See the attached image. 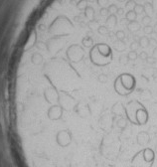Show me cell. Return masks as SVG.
Listing matches in <instances>:
<instances>
[{"instance_id": "obj_4", "label": "cell", "mask_w": 157, "mask_h": 167, "mask_svg": "<svg viewBox=\"0 0 157 167\" xmlns=\"http://www.w3.org/2000/svg\"><path fill=\"white\" fill-rule=\"evenodd\" d=\"M112 50H115V52H118V53H122L126 50L127 46H126V42L125 41H121V40H113L112 41Z\"/></svg>"}, {"instance_id": "obj_21", "label": "cell", "mask_w": 157, "mask_h": 167, "mask_svg": "<svg viewBox=\"0 0 157 167\" xmlns=\"http://www.w3.org/2000/svg\"><path fill=\"white\" fill-rule=\"evenodd\" d=\"M151 56H152V57L154 58V59H156V60H157V47L153 49V52H152V55H151Z\"/></svg>"}, {"instance_id": "obj_3", "label": "cell", "mask_w": 157, "mask_h": 167, "mask_svg": "<svg viewBox=\"0 0 157 167\" xmlns=\"http://www.w3.org/2000/svg\"><path fill=\"white\" fill-rule=\"evenodd\" d=\"M106 19L104 20V25H106L109 29H113L118 26V18L115 13H109L107 16H106Z\"/></svg>"}, {"instance_id": "obj_13", "label": "cell", "mask_w": 157, "mask_h": 167, "mask_svg": "<svg viewBox=\"0 0 157 167\" xmlns=\"http://www.w3.org/2000/svg\"><path fill=\"white\" fill-rule=\"evenodd\" d=\"M126 55H127V58L129 61H135L138 58V54L136 51H129Z\"/></svg>"}, {"instance_id": "obj_25", "label": "cell", "mask_w": 157, "mask_h": 167, "mask_svg": "<svg viewBox=\"0 0 157 167\" xmlns=\"http://www.w3.org/2000/svg\"><path fill=\"white\" fill-rule=\"evenodd\" d=\"M155 16H156V18H157V12H156V15H155Z\"/></svg>"}, {"instance_id": "obj_18", "label": "cell", "mask_w": 157, "mask_h": 167, "mask_svg": "<svg viewBox=\"0 0 157 167\" xmlns=\"http://www.w3.org/2000/svg\"><path fill=\"white\" fill-rule=\"evenodd\" d=\"M148 57H149V55L145 51H142V52H140V54H138V58H139L140 60H142V61H146V59Z\"/></svg>"}, {"instance_id": "obj_7", "label": "cell", "mask_w": 157, "mask_h": 167, "mask_svg": "<svg viewBox=\"0 0 157 167\" xmlns=\"http://www.w3.org/2000/svg\"><path fill=\"white\" fill-rule=\"evenodd\" d=\"M138 43H139L140 48H148L150 46V38L147 36H140Z\"/></svg>"}, {"instance_id": "obj_6", "label": "cell", "mask_w": 157, "mask_h": 167, "mask_svg": "<svg viewBox=\"0 0 157 167\" xmlns=\"http://www.w3.org/2000/svg\"><path fill=\"white\" fill-rule=\"evenodd\" d=\"M143 6H144V12H145V14L152 15L154 13V5H153L152 2H150V1L144 2Z\"/></svg>"}, {"instance_id": "obj_24", "label": "cell", "mask_w": 157, "mask_h": 167, "mask_svg": "<svg viewBox=\"0 0 157 167\" xmlns=\"http://www.w3.org/2000/svg\"><path fill=\"white\" fill-rule=\"evenodd\" d=\"M116 1H118V2H125L126 0H116Z\"/></svg>"}, {"instance_id": "obj_17", "label": "cell", "mask_w": 157, "mask_h": 167, "mask_svg": "<svg viewBox=\"0 0 157 167\" xmlns=\"http://www.w3.org/2000/svg\"><path fill=\"white\" fill-rule=\"evenodd\" d=\"M98 82L101 83V84H104V83H106L107 82V80H109V78H107V76L106 75V74H100V76H98Z\"/></svg>"}, {"instance_id": "obj_23", "label": "cell", "mask_w": 157, "mask_h": 167, "mask_svg": "<svg viewBox=\"0 0 157 167\" xmlns=\"http://www.w3.org/2000/svg\"><path fill=\"white\" fill-rule=\"evenodd\" d=\"M153 80H154V82H156V83H157V75L153 76Z\"/></svg>"}, {"instance_id": "obj_19", "label": "cell", "mask_w": 157, "mask_h": 167, "mask_svg": "<svg viewBox=\"0 0 157 167\" xmlns=\"http://www.w3.org/2000/svg\"><path fill=\"white\" fill-rule=\"evenodd\" d=\"M116 16H121L122 17L125 14V12H124V9L122 8V7H118V10H116V12L115 13Z\"/></svg>"}, {"instance_id": "obj_2", "label": "cell", "mask_w": 157, "mask_h": 167, "mask_svg": "<svg viewBox=\"0 0 157 167\" xmlns=\"http://www.w3.org/2000/svg\"><path fill=\"white\" fill-rule=\"evenodd\" d=\"M135 86H136V80L134 77L131 74L124 73L115 79L113 88L118 95L121 97H126L134 91Z\"/></svg>"}, {"instance_id": "obj_8", "label": "cell", "mask_w": 157, "mask_h": 167, "mask_svg": "<svg viewBox=\"0 0 157 167\" xmlns=\"http://www.w3.org/2000/svg\"><path fill=\"white\" fill-rule=\"evenodd\" d=\"M137 13L135 12L133 9H131V10H128L126 13L124 14V17L127 19L128 21H134L137 19Z\"/></svg>"}, {"instance_id": "obj_11", "label": "cell", "mask_w": 157, "mask_h": 167, "mask_svg": "<svg viewBox=\"0 0 157 167\" xmlns=\"http://www.w3.org/2000/svg\"><path fill=\"white\" fill-rule=\"evenodd\" d=\"M142 30H143V33L145 34V35H151V34L154 33V27L151 26V24H150V25L143 26Z\"/></svg>"}, {"instance_id": "obj_12", "label": "cell", "mask_w": 157, "mask_h": 167, "mask_svg": "<svg viewBox=\"0 0 157 167\" xmlns=\"http://www.w3.org/2000/svg\"><path fill=\"white\" fill-rule=\"evenodd\" d=\"M133 10H134L135 12H136L137 15H140V14L145 13V12H144V6H143L142 4H138V3H136V4H135Z\"/></svg>"}, {"instance_id": "obj_15", "label": "cell", "mask_w": 157, "mask_h": 167, "mask_svg": "<svg viewBox=\"0 0 157 167\" xmlns=\"http://www.w3.org/2000/svg\"><path fill=\"white\" fill-rule=\"evenodd\" d=\"M118 62H119V64H121V65H127L128 62H129L128 58H127V55L122 54V55L119 56Z\"/></svg>"}, {"instance_id": "obj_16", "label": "cell", "mask_w": 157, "mask_h": 167, "mask_svg": "<svg viewBox=\"0 0 157 167\" xmlns=\"http://www.w3.org/2000/svg\"><path fill=\"white\" fill-rule=\"evenodd\" d=\"M138 48H140L138 41H132L130 43V45H129V49H130V51H137Z\"/></svg>"}, {"instance_id": "obj_26", "label": "cell", "mask_w": 157, "mask_h": 167, "mask_svg": "<svg viewBox=\"0 0 157 167\" xmlns=\"http://www.w3.org/2000/svg\"><path fill=\"white\" fill-rule=\"evenodd\" d=\"M156 71H157V69H156Z\"/></svg>"}, {"instance_id": "obj_5", "label": "cell", "mask_w": 157, "mask_h": 167, "mask_svg": "<svg viewBox=\"0 0 157 167\" xmlns=\"http://www.w3.org/2000/svg\"><path fill=\"white\" fill-rule=\"evenodd\" d=\"M126 29L129 33L131 34H135L137 32H139L141 30V23L138 22L137 20H134V21H128L127 25L125 26Z\"/></svg>"}, {"instance_id": "obj_1", "label": "cell", "mask_w": 157, "mask_h": 167, "mask_svg": "<svg viewBox=\"0 0 157 167\" xmlns=\"http://www.w3.org/2000/svg\"><path fill=\"white\" fill-rule=\"evenodd\" d=\"M90 61L97 67H106L113 60V52L106 43H97L90 48L89 52Z\"/></svg>"}, {"instance_id": "obj_10", "label": "cell", "mask_w": 157, "mask_h": 167, "mask_svg": "<svg viewBox=\"0 0 157 167\" xmlns=\"http://www.w3.org/2000/svg\"><path fill=\"white\" fill-rule=\"evenodd\" d=\"M152 22V17H151V15H147L145 14L144 16L141 18V24H142L143 26H145V25H150Z\"/></svg>"}, {"instance_id": "obj_9", "label": "cell", "mask_w": 157, "mask_h": 167, "mask_svg": "<svg viewBox=\"0 0 157 167\" xmlns=\"http://www.w3.org/2000/svg\"><path fill=\"white\" fill-rule=\"evenodd\" d=\"M115 39L121 40V41H124L126 38V33L124 30H116L115 32Z\"/></svg>"}, {"instance_id": "obj_22", "label": "cell", "mask_w": 157, "mask_h": 167, "mask_svg": "<svg viewBox=\"0 0 157 167\" xmlns=\"http://www.w3.org/2000/svg\"><path fill=\"white\" fill-rule=\"evenodd\" d=\"M153 27H154V33L157 34V22L154 24V26H153Z\"/></svg>"}, {"instance_id": "obj_20", "label": "cell", "mask_w": 157, "mask_h": 167, "mask_svg": "<svg viewBox=\"0 0 157 167\" xmlns=\"http://www.w3.org/2000/svg\"><path fill=\"white\" fill-rule=\"evenodd\" d=\"M150 46H153L154 48L157 47V39H155L154 37H151V38H150Z\"/></svg>"}, {"instance_id": "obj_14", "label": "cell", "mask_w": 157, "mask_h": 167, "mask_svg": "<svg viewBox=\"0 0 157 167\" xmlns=\"http://www.w3.org/2000/svg\"><path fill=\"white\" fill-rule=\"evenodd\" d=\"M135 4H136V1L135 0H126L125 1V8L128 9V10H131V9L134 8Z\"/></svg>"}]
</instances>
